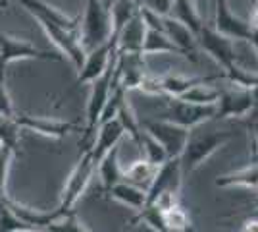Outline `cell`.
<instances>
[{
    "instance_id": "44dd1931",
    "label": "cell",
    "mask_w": 258,
    "mask_h": 232,
    "mask_svg": "<svg viewBox=\"0 0 258 232\" xmlns=\"http://www.w3.org/2000/svg\"><path fill=\"white\" fill-rule=\"evenodd\" d=\"M216 186H218V188H235V186H241V188L256 190L258 188V161H254L250 166L241 168V170L229 172V174H224V176H218L216 178Z\"/></svg>"
},
{
    "instance_id": "f35d334b",
    "label": "cell",
    "mask_w": 258,
    "mask_h": 232,
    "mask_svg": "<svg viewBox=\"0 0 258 232\" xmlns=\"http://www.w3.org/2000/svg\"><path fill=\"white\" fill-rule=\"evenodd\" d=\"M248 23H250V27H252V29H258V4H256V8L252 10V14H250Z\"/></svg>"
},
{
    "instance_id": "1f68e13d",
    "label": "cell",
    "mask_w": 258,
    "mask_h": 232,
    "mask_svg": "<svg viewBox=\"0 0 258 232\" xmlns=\"http://www.w3.org/2000/svg\"><path fill=\"white\" fill-rule=\"evenodd\" d=\"M46 232H89L83 222L77 219L76 211L70 209L62 213L60 217H56L50 224H46Z\"/></svg>"
},
{
    "instance_id": "484cf974",
    "label": "cell",
    "mask_w": 258,
    "mask_h": 232,
    "mask_svg": "<svg viewBox=\"0 0 258 232\" xmlns=\"http://www.w3.org/2000/svg\"><path fill=\"white\" fill-rule=\"evenodd\" d=\"M139 8L141 6L135 0H112V4H110V16H112L114 35L123 27V23L127 22V20H131L139 12Z\"/></svg>"
},
{
    "instance_id": "e0dca14e",
    "label": "cell",
    "mask_w": 258,
    "mask_h": 232,
    "mask_svg": "<svg viewBox=\"0 0 258 232\" xmlns=\"http://www.w3.org/2000/svg\"><path fill=\"white\" fill-rule=\"evenodd\" d=\"M162 22H164V33L172 39L173 44H175L185 56H191L193 60H197V58H195V53H197V49H199V44H197V35H195L185 23L172 18L170 14L164 16Z\"/></svg>"
},
{
    "instance_id": "4dcf8cb0",
    "label": "cell",
    "mask_w": 258,
    "mask_h": 232,
    "mask_svg": "<svg viewBox=\"0 0 258 232\" xmlns=\"http://www.w3.org/2000/svg\"><path fill=\"white\" fill-rule=\"evenodd\" d=\"M20 151H16L10 145L0 144V209L6 205L8 196H6V182H8V172L14 157H18Z\"/></svg>"
},
{
    "instance_id": "d4e9b609",
    "label": "cell",
    "mask_w": 258,
    "mask_h": 232,
    "mask_svg": "<svg viewBox=\"0 0 258 232\" xmlns=\"http://www.w3.org/2000/svg\"><path fill=\"white\" fill-rule=\"evenodd\" d=\"M214 77H208L201 83H195L191 89H187L179 99L191 101V103H199V105H216L218 97H220V89H216L214 85H210Z\"/></svg>"
},
{
    "instance_id": "30bf717a",
    "label": "cell",
    "mask_w": 258,
    "mask_h": 232,
    "mask_svg": "<svg viewBox=\"0 0 258 232\" xmlns=\"http://www.w3.org/2000/svg\"><path fill=\"white\" fill-rule=\"evenodd\" d=\"M254 109H256V105H254L250 89H226V91H220L214 118H245Z\"/></svg>"
},
{
    "instance_id": "603a6c76",
    "label": "cell",
    "mask_w": 258,
    "mask_h": 232,
    "mask_svg": "<svg viewBox=\"0 0 258 232\" xmlns=\"http://www.w3.org/2000/svg\"><path fill=\"white\" fill-rule=\"evenodd\" d=\"M156 168L158 166L149 163L147 159H139V161H133L127 168H123V180H127L135 186L141 188H149L152 182V178L156 174Z\"/></svg>"
},
{
    "instance_id": "6da1fadb",
    "label": "cell",
    "mask_w": 258,
    "mask_h": 232,
    "mask_svg": "<svg viewBox=\"0 0 258 232\" xmlns=\"http://www.w3.org/2000/svg\"><path fill=\"white\" fill-rule=\"evenodd\" d=\"M203 124L195 126L189 130L187 142L179 155V165H181L183 176L195 172L201 165H205L212 155L222 149L224 145L231 140L229 132H220V130H203Z\"/></svg>"
},
{
    "instance_id": "7bdbcfd3",
    "label": "cell",
    "mask_w": 258,
    "mask_h": 232,
    "mask_svg": "<svg viewBox=\"0 0 258 232\" xmlns=\"http://www.w3.org/2000/svg\"><path fill=\"white\" fill-rule=\"evenodd\" d=\"M254 209H258V199H256V203H254Z\"/></svg>"
},
{
    "instance_id": "ab89813d",
    "label": "cell",
    "mask_w": 258,
    "mask_h": 232,
    "mask_svg": "<svg viewBox=\"0 0 258 232\" xmlns=\"http://www.w3.org/2000/svg\"><path fill=\"white\" fill-rule=\"evenodd\" d=\"M102 4H104V6H108V8H110V4H112V0H102Z\"/></svg>"
},
{
    "instance_id": "cb8c5ba5",
    "label": "cell",
    "mask_w": 258,
    "mask_h": 232,
    "mask_svg": "<svg viewBox=\"0 0 258 232\" xmlns=\"http://www.w3.org/2000/svg\"><path fill=\"white\" fill-rule=\"evenodd\" d=\"M147 224L151 230H156V232H168V226H166V221H164V211L156 205V203H145L139 211H137V215L129 221L127 226H133V224Z\"/></svg>"
},
{
    "instance_id": "d590c367",
    "label": "cell",
    "mask_w": 258,
    "mask_h": 232,
    "mask_svg": "<svg viewBox=\"0 0 258 232\" xmlns=\"http://www.w3.org/2000/svg\"><path fill=\"white\" fill-rule=\"evenodd\" d=\"M250 122H247L248 133H250V159L252 163L258 161V109L248 114Z\"/></svg>"
},
{
    "instance_id": "5bb4252c",
    "label": "cell",
    "mask_w": 258,
    "mask_h": 232,
    "mask_svg": "<svg viewBox=\"0 0 258 232\" xmlns=\"http://www.w3.org/2000/svg\"><path fill=\"white\" fill-rule=\"evenodd\" d=\"M97 130H98V135L95 137L93 145H91V157H93V163H95V170H97L98 161H100L112 147L119 145L121 137L125 135V130H123L121 122L118 120V116L112 118V120H106V122H102V124H98Z\"/></svg>"
},
{
    "instance_id": "9c48e42d",
    "label": "cell",
    "mask_w": 258,
    "mask_h": 232,
    "mask_svg": "<svg viewBox=\"0 0 258 232\" xmlns=\"http://www.w3.org/2000/svg\"><path fill=\"white\" fill-rule=\"evenodd\" d=\"M183 172L179 165V157L168 159L156 168V174L152 178L151 186L147 188V203H152L160 198L162 194H181Z\"/></svg>"
},
{
    "instance_id": "8d00e7d4",
    "label": "cell",
    "mask_w": 258,
    "mask_h": 232,
    "mask_svg": "<svg viewBox=\"0 0 258 232\" xmlns=\"http://www.w3.org/2000/svg\"><path fill=\"white\" fill-rule=\"evenodd\" d=\"M172 2L173 0H141V6L156 12L160 16H168L170 10H172Z\"/></svg>"
},
{
    "instance_id": "ffe728a7",
    "label": "cell",
    "mask_w": 258,
    "mask_h": 232,
    "mask_svg": "<svg viewBox=\"0 0 258 232\" xmlns=\"http://www.w3.org/2000/svg\"><path fill=\"white\" fill-rule=\"evenodd\" d=\"M170 16L185 23L195 35H199L203 23H205L201 12H199V6H197V0H173Z\"/></svg>"
},
{
    "instance_id": "f1b7e54d",
    "label": "cell",
    "mask_w": 258,
    "mask_h": 232,
    "mask_svg": "<svg viewBox=\"0 0 258 232\" xmlns=\"http://www.w3.org/2000/svg\"><path fill=\"white\" fill-rule=\"evenodd\" d=\"M164 221H166L168 232H185L193 228L191 217H189V213L185 211L181 203H175L170 209L164 211Z\"/></svg>"
},
{
    "instance_id": "277c9868",
    "label": "cell",
    "mask_w": 258,
    "mask_h": 232,
    "mask_svg": "<svg viewBox=\"0 0 258 232\" xmlns=\"http://www.w3.org/2000/svg\"><path fill=\"white\" fill-rule=\"evenodd\" d=\"M95 174V163H93V157H91V147L81 151L79 155V161L76 163L74 170L70 172V176L66 180L64 192H62V199L58 203L56 211L62 215L66 211L74 209V205L77 203V199L83 196V192L87 190L91 178Z\"/></svg>"
},
{
    "instance_id": "ac0fdd59",
    "label": "cell",
    "mask_w": 258,
    "mask_h": 232,
    "mask_svg": "<svg viewBox=\"0 0 258 232\" xmlns=\"http://www.w3.org/2000/svg\"><path fill=\"white\" fill-rule=\"evenodd\" d=\"M98 170V178H100V184H102V190L106 194L112 186H116L118 182L123 180V168L119 165V147H112L97 165Z\"/></svg>"
},
{
    "instance_id": "4fadbf2b",
    "label": "cell",
    "mask_w": 258,
    "mask_h": 232,
    "mask_svg": "<svg viewBox=\"0 0 258 232\" xmlns=\"http://www.w3.org/2000/svg\"><path fill=\"white\" fill-rule=\"evenodd\" d=\"M212 27L235 41H250V37H252L250 23L235 16L233 10L229 8L227 0H216V18Z\"/></svg>"
},
{
    "instance_id": "52a82bcc",
    "label": "cell",
    "mask_w": 258,
    "mask_h": 232,
    "mask_svg": "<svg viewBox=\"0 0 258 232\" xmlns=\"http://www.w3.org/2000/svg\"><path fill=\"white\" fill-rule=\"evenodd\" d=\"M16 60H64V55H54L31 44L29 41H20L0 31V64L8 66Z\"/></svg>"
},
{
    "instance_id": "ba28073f",
    "label": "cell",
    "mask_w": 258,
    "mask_h": 232,
    "mask_svg": "<svg viewBox=\"0 0 258 232\" xmlns=\"http://www.w3.org/2000/svg\"><path fill=\"white\" fill-rule=\"evenodd\" d=\"M143 128L145 132H149L151 135H154L166 149V153L170 159L173 157H179L185 147V142H187V135H189V130L183 128L175 122H170L166 118H160V120H145L143 122Z\"/></svg>"
},
{
    "instance_id": "5b68a950",
    "label": "cell",
    "mask_w": 258,
    "mask_h": 232,
    "mask_svg": "<svg viewBox=\"0 0 258 232\" xmlns=\"http://www.w3.org/2000/svg\"><path fill=\"white\" fill-rule=\"evenodd\" d=\"M197 44L205 51L212 60H216L224 72L229 68L237 66V51H235V39H229L227 35H222L216 31L212 25L203 23L201 31L197 35Z\"/></svg>"
},
{
    "instance_id": "d6986e66",
    "label": "cell",
    "mask_w": 258,
    "mask_h": 232,
    "mask_svg": "<svg viewBox=\"0 0 258 232\" xmlns=\"http://www.w3.org/2000/svg\"><path fill=\"white\" fill-rule=\"evenodd\" d=\"M106 198L116 199L119 203L131 207L133 211H139L147 203V190L141 188V186H135V184H131L127 180H121L116 186H112V188L108 190Z\"/></svg>"
},
{
    "instance_id": "74e56055",
    "label": "cell",
    "mask_w": 258,
    "mask_h": 232,
    "mask_svg": "<svg viewBox=\"0 0 258 232\" xmlns=\"http://www.w3.org/2000/svg\"><path fill=\"white\" fill-rule=\"evenodd\" d=\"M241 228L247 232H258V215H252V213H250V217L243 221V226H241Z\"/></svg>"
},
{
    "instance_id": "83f0119b",
    "label": "cell",
    "mask_w": 258,
    "mask_h": 232,
    "mask_svg": "<svg viewBox=\"0 0 258 232\" xmlns=\"http://www.w3.org/2000/svg\"><path fill=\"white\" fill-rule=\"evenodd\" d=\"M162 79V89L166 97H181L187 89H191L195 83H201L208 77H185V76H164Z\"/></svg>"
},
{
    "instance_id": "2e32d148",
    "label": "cell",
    "mask_w": 258,
    "mask_h": 232,
    "mask_svg": "<svg viewBox=\"0 0 258 232\" xmlns=\"http://www.w3.org/2000/svg\"><path fill=\"white\" fill-rule=\"evenodd\" d=\"M18 4H22V8L31 14L33 18H46V20H52L54 23L62 25L66 29H79V22H81V16L76 18H70L66 12L58 10L56 6L44 2V0H14Z\"/></svg>"
},
{
    "instance_id": "3957f363",
    "label": "cell",
    "mask_w": 258,
    "mask_h": 232,
    "mask_svg": "<svg viewBox=\"0 0 258 232\" xmlns=\"http://www.w3.org/2000/svg\"><path fill=\"white\" fill-rule=\"evenodd\" d=\"M116 58H118V51H116V55L112 56V60H110L106 70L91 81V95H89V103H87L85 130H83V140L79 142V145H83L81 151H85V149H89L93 145L91 144V137H93V132L97 130L100 112H102L108 97H110L112 77H114V68H116Z\"/></svg>"
},
{
    "instance_id": "7402d4cb",
    "label": "cell",
    "mask_w": 258,
    "mask_h": 232,
    "mask_svg": "<svg viewBox=\"0 0 258 232\" xmlns=\"http://www.w3.org/2000/svg\"><path fill=\"white\" fill-rule=\"evenodd\" d=\"M141 53L145 55H183L173 44V41L160 29H149L145 33V41L141 47Z\"/></svg>"
},
{
    "instance_id": "7a4b0ae2",
    "label": "cell",
    "mask_w": 258,
    "mask_h": 232,
    "mask_svg": "<svg viewBox=\"0 0 258 232\" xmlns=\"http://www.w3.org/2000/svg\"><path fill=\"white\" fill-rule=\"evenodd\" d=\"M114 35L110 8L102 4V0H85V12L79 22V41L83 51H91L98 44L110 41Z\"/></svg>"
},
{
    "instance_id": "9a60e30c",
    "label": "cell",
    "mask_w": 258,
    "mask_h": 232,
    "mask_svg": "<svg viewBox=\"0 0 258 232\" xmlns=\"http://www.w3.org/2000/svg\"><path fill=\"white\" fill-rule=\"evenodd\" d=\"M145 33H147V25L141 18V12H137L116 33V51L118 53H141Z\"/></svg>"
},
{
    "instance_id": "8992f818",
    "label": "cell",
    "mask_w": 258,
    "mask_h": 232,
    "mask_svg": "<svg viewBox=\"0 0 258 232\" xmlns=\"http://www.w3.org/2000/svg\"><path fill=\"white\" fill-rule=\"evenodd\" d=\"M214 116L216 105H199V103H191V101L179 99V97H170L168 109L164 112L166 120L175 122V124H179L187 130L212 120Z\"/></svg>"
},
{
    "instance_id": "836d02e7",
    "label": "cell",
    "mask_w": 258,
    "mask_h": 232,
    "mask_svg": "<svg viewBox=\"0 0 258 232\" xmlns=\"http://www.w3.org/2000/svg\"><path fill=\"white\" fill-rule=\"evenodd\" d=\"M29 230L31 228L8 205H4L0 209V232H29Z\"/></svg>"
},
{
    "instance_id": "60d3db41",
    "label": "cell",
    "mask_w": 258,
    "mask_h": 232,
    "mask_svg": "<svg viewBox=\"0 0 258 232\" xmlns=\"http://www.w3.org/2000/svg\"><path fill=\"white\" fill-rule=\"evenodd\" d=\"M6 4H8V0H0V8H4Z\"/></svg>"
},
{
    "instance_id": "7c38bea8",
    "label": "cell",
    "mask_w": 258,
    "mask_h": 232,
    "mask_svg": "<svg viewBox=\"0 0 258 232\" xmlns=\"http://www.w3.org/2000/svg\"><path fill=\"white\" fill-rule=\"evenodd\" d=\"M14 118L20 124L22 130H31L44 135V137H52V140H62L70 132L81 130L79 124L76 122L56 120V118H44V116H31V114H16Z\"/></svg>"
},
{
    "instance_id": "b9f144b4",
    "label": "cell",
    "mask_w": 258,
    "mask_h": 232,
    "mask_svg": "<svg viewBox=\"0 0 258 232\" xmlns=\"http://www.w3.org/2000/svg\"><path fill=\"white\" fill-rule=\"evenodd\" d=\"M252 215H258V209H254V211H252Z\"/></svg>"
},
{
    "instance_id": "e575fe53",
    "label": "cell",
    "mask_w": 258,
    "mask_h": 232,
    "mask_svg": "<svg viewBox=\"0 0 258 232\" xmlns=\"http://www.w3.org/2000/svg\"><path fill=\"white\" fill-rule=\"evenodd\" d=\"M0 114L14 116V107L6 91V66L4 64H0Z\"/></svg>"
},
{
    "instance_id": "4316f807",
    "label": "cell",
    "mask_w": 258,
    "mask_h": 232,
    "mask_svg": "<svg viewBox=\"0 0 258 232\" xmlns=\"http://www.w3.org/2000/svg\"><path fill=\"white\" fill-rule=\"evenodd\" d=\"M139 147H141V151L145 153V159H147L149 163H152V165L160 166L162 163H166V161L170 159L168 153H166V149H164V145L149 132H141Z\"/></svg>"
},
{
    "instance_id": "ee69618b",
    "label": "cell",
    "mask_w": 258,
    "mask_h": 232,
    "mask_svg": "<svg viewBox=\"0 0 258 232\" xmlns=\"http://www.w3.org/2000/svg\"><path fill=\"white\" fill-rule=\"evenodd\" d=\"M135 2H137V4H139V6H141V0H135Z\"/></svg>"
},
{
    "instance_id": "d6a6232c",
    "label": "cell",
    "mask_w": 258,
    "mask_h": 232,
    "mask_svg": "<svg viewBox=\"0 0 258 232\" xmlns=\"http://www.w3.org/2000/svg\"><path fill=\"white\" fill-rule=\"evenodd\" d=\"M20 124L16 122L14 116H6V114H0V144L10 145L16 151H20Z\"/></svg>"
},
{
    "instance_id": "8fae6325",
    "label": "cell",
    "mask_w": 258,
    "mask_h": 232,
    "mask_svg": "<svg viewBox=\"0 0 258 232\" xmlns=\"http://www.w3.org/2000/svg\"><path fill=\"white\" fill-rule=\"evenodd\" d=\"M114 55H116V35H112L110 41H106V43L87 51L85 60H83L81 68L77 70V85L91 83L95 77L100 76L108 68Z\"/></svg>"
},
{
    "instance_id": "f546056e",
    "label": "cell",
    "mask_w": 258,
    "mask_h": 232,
    "mask_svg": "<svg viewBox=\"0 0 258 232\" xmlns=\"http://www.w3.org/2000/svg\"><path fill=\"white\" fill-rule=\"evenodd\" d=\"M118 120L121 122V126H123V130H125V133H127L129 137L135 142V144L139 145L141 142V124L139 120H137V116H135V112H133V109H131V105H129V99L127 95L123 97V101H121V105H119V111H118Z\"/></svg>"
}]
</instances>
